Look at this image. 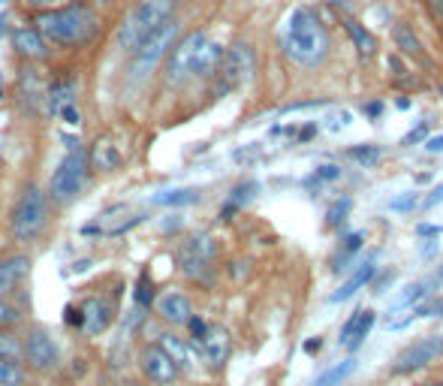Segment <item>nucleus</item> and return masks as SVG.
I'll use <instances>...</instances> for the list:
<instances>
[{
    "label": "nucleus",
    "mask_w": 443,
    "mask_h": 386,
    "mask_svg": "<svg viewBox=\"0 0 443 386\" xmlns=\"http://www.w3.org/2000/svg\"><path fill=\"white\" fill-rule=\"evenodd\" d=\"M259 190V185H256V181H247V185H238L235 190H232V197H230V206H242V202H247V199H251L254 197V193Z\"/></svg>",
    "instance_id": "obj_33"
},
{
    "label": "nucleus",
    "mask_w": 443,
    "mask_h": 386,
    "mask_svg": "<svg viewBox=\"0 0 443 386\" xmlns=\"http://www.w3.org/2000/svg\"><path fill=\"white\" fill-rule=\"evenodd\" d=\"M157 314H160V320L172 323V326H184L193 317V305H190V299L184 296V293L169 290L157 299Z\"/></svg>",
    "instance_id": "obj_15"
},
{
    "label": "nucleus",
    "mask_w": 443,
    "mask_h": 386,
    "mask_svg": "<svg viewBox=\"0 0 443 386\" xmlns=\"http://www.w3.org/2000/svg\"><path fill=\"white\" fill-rule=\"evenodd\" d=\"M437 386H443V383H437Z\"/></svg>",
    "instance_id": "obj_52"
},
{
    "label": "nucleus",
    "mask_w": 443,
    "mask_h": 386,
    "mask_svg": "<svg viewBox=\"0 0 443 386\" xmlns=\"http://www.w3.org/2000/svg\"><path fill=\"white\" fill-rule=\"evenodd\" d=\"M440 278H443V269H440Z\"/></svg>",
    "instance_id": "obj_51"
},
{
    "label": "nucleus",
    "mask_w": 443,
    "mask_h": 386,
    "mask_svg": "<svg viewBox=\"0 0 443 386\" xmlns=\"http://www.w3.org/2000/svg\"><path fill=\"white\" fill-rule=\"evenodd\" d=\"M28 4H30V6H52V9H54V6H61L64 0H28Z\"/></svg>",
    "instance_id": "obj_46"
},
{
    "label": "nucleus",
    "mask_w": 443,
    "mask_h": 386,
    "mask_svg": "<svg viewBox=\"0 0 443 386\" xmlns=\"http://www.w3.org/2000/svg\"><path fill=\"white\" fill-rule=\"evenodd\" d=\"M311 136H314V127H305V130L299 133V139H311Z\"/></svg>",
    "instance_id": "obj_50"
},
{
    "label": "nucleus",
    "mask_w": 443,
    "mask_h": 386,
    "mask_svg": "<svg viewBox=\"0 0 443 386\" xmlns=\"http://www.w3.org/2000/svg\"><path fill=\"white\" fill-rule=\"evenodd\" d=\"M28 259L25 257H13V259H0V299L6 296V293L16 290V283L21 281V275L28 271Z\"/></svg>",
    "instance_id": "obj_20"
},
{
    "label": "nucleus",
    "mask_w": 443,
    "mask_h": 386,
    "mask_svg": "<svg viewBox=\"0 0 443 386\" xmlns=\"http://www.w3.org/2000/svg\"><path fill=\"white\" fill-rule=\"evenodd\" d=\"M371 326H374V311H359V314H353V317H350V320L344 323V329H341V344H344L347 350L359 347L362 341H365V335L371 332Z\"/></svg>",
    "instance_id": "obj_17"
},
{
    "label": "nucleus",
    "mask_w": 443,
    "mask_h": 386,
    "mask_svg": "<svg viewBox=\"0 0 443 386\" xmlns=\"http://www.w3.org/2000/svg\"><path fill=\"white\" fill-rule=\"evenodd\" d=\"M175 37H178V21H175V18H169L160 30H154L151 37L142 40V42L130 52V54H133V61H130V70H127L130 76H127V78H130L133 85L145 82V78L157 70V64H160V61L166 58V52L172 49Z\"/></svg>",
    "instance_id": "obj_5"
},
{
    "label": "nucleus",
    "mask_w": 443,
    "mask_h": 386,
    "mask_svg": "<svg viewBox=\"0 0 443 386\" xmlns=\"http://www.w3.org/2000/svg\"><path fill=\"white\" fill-rule=\"evenodd\" d=\"M329 4L338 6V9H350V4H353V0H329Z\"/></svg>",
    "instance_id": "obj_49"
},
{
    "label": "nucleus",
    "mask_w": 443,
    "mask_h": 386,
    "mask_svg": "<svg viewBox=\"0 0 443 386\" xmlns=\"http://www.w3.org/2000/svg\"><path fill=\"white\" fill-rule=\"evenodd\" d=\"M353 371V359H347V362H341V365H335L332 371H326L320 380H317V386H335V383H341L347 378V374Z\"/></svg>",
    "instance_id": "obj_30"
},
{
    "label": "nucleus",
    "mask_w": 443,
    "mask_h": 386,
    "mask_svg": "<svg viewBox=\"0 0 443 386\" xmlns=\"http://www.w3.org/2000/svg\"><path fill=\"white\" fill-rule=\"evenodd\" d=\"M18 323V311L9 302L0 299V326H16Z\"/></svg>",
    "instance_id": "obj_35"
},
{
    "label": "nucleus",
    "mask_w": 443,
    "mask_h": 386,
    "mask_svg": "<svg viewBox=\"0 0 443 386\" xmlns=\"http://www.w3.org/2000/svg\"><path fill=\"white\" fill-rule=\"evenodd\" d=\"M347 211H350V199H347V197H344V199H338V202H332V206H329V211H326L329 226H338L341 221L347 218Z\"/></svg>",
    "instance_id": "obj_31"
},
{
    "label": "nucleus",
    "mask_w": 443,
    "mask_h": 386,
    "mask_svg": "<svg viewBox=\"0 0 443 386\" xmlns=\"http://www.w3.org/2000/svg\"><path fill=\"white\" fill-rule=\"evenodd\" d=\"M413 206H416V193H407V197L392 199V209H395V211H410Z\"/></svg>",
    "instance_id": "obj_39"
},
{
    "label": "nucleus",
    "mask_w": 443,
    "mask_h": 386,
    "mask_svg": "<svg viewBox=\"0 0 443 386\" xmlns=\"http://www.w3.org/2000/svg\"><path fill=\"white\" fill-rule=\"evenodd\" d=\"M341 172H338V166H332V163H329V166H320V169H317V178H320V181H335Z\"/></svg>",
    "instance_id": "obj_43"
},
{
    "label": "nucleus",
    "mask_w": 443,
    "mask_h": 386,
    "mask_svg": "<svg viewBox=\"0 0 443 386\" xmlns=\"http://www.w3.org/2000/svg\"><path fill=\"white\" fill-rule=\"evenodd\" d=\"M254 52L247 49L244 42H235L232 49H223L220 54V64L218 70H214V94L223 97L230 94V90L242 88L247 78L254 76Z\"/></svg>",
    "instance_id": "obj_7"
},
{
    "label": "nucleus",
    "mask_w": 443,
    "mask_h": 386,
    "mask_svg": "<svg viewBox=\"0 0 443 386\" xmlns=\"http://www.w3.org/2000/svg\"><path fill=\"white\" fill-rule=\"evenodd\" d=\"M371 275H374V266H371V263H362V266L353 271V275H350L344 283H341V290H335L332 296H329V302H344V299H350L356 290H362V287H365V283L371 281Z\"/></svg>",
    "instance_id": "obj_21"
},
{
    "label": "nucleus",
    "mask_w": 443,
    "mask_h": 386,
    "mask_svg": "<svg viewBox=\"0 0 443 386\" xmlns=\"http://www.w3.org/2000/svg\"><path fill=\"white\" fill-rule=\"evenodd\" d=\"M45 221H49V209H45V193L37 185H28L21 190L18 202L13 206L9 214V230H13L16 242H33L42 230Z\"/></svg>",
    "instance_id": "obj_6"
},
{
    "label": "nucleus",
    "mask_w": 443,
    "mask_h": 386,
    "mask_svg": "<svg viewBox=\"0 0 443 386\" xmlns=\"http://www.w3.org/2000/svg\"><path fill=\"white\" fill-rule=\"evenodd\" d=\"M169 18H175L172 0H139L118 25V33H115L118 49L130 54L142 40H148L154 30H160Z\"/></svg>",
    "instance_id": "obj_4"
},
{
    "label": "nucleus",
    "mask_w": 443,
    "mask_h": 386,
    "mask_svg": "<svg viewBox=\"0 0 443 386\" xmlns=\"http://www.w3.org/2000/svg\"><path fill=\"white\" fill-rule=\"evenodd\" d=\"M85 172H88V154L78 148H70L66 157L58 163V169L52 172V181H49V193L54 202H70L78 197V190L85 187Z\"/></svg>",
    "instance_id": "obj_8"
},
{
    "label": "nucleus",
    "mask_w": 443,
    "mask_h": 386,
    "mask_svg": "<svg viewBox=\"0 0 443 386\" xmlns=\"http://www.w3.org/2000/svg\"><path fill=\"white\" fill-rule=\"evenodd\" d=\"M193 347L202 353L208 368H223L226 359H230V353H232V338L223 326H208L206 335L193 341Z\"/></svg>",
    "instance_id": "obj_12"
},
{
    "label": "nucleus",
    "mask_w": 443,
    "mask_h": 386,
    "mask_svg": "<svg viewBox=\"0 0 443 386\" xmlns=\"http://www.w3.org/2000/svg\"><path fill=\"white\" fill-rule=\"evenodd\" d=\"M347 154L353 157L356 163H362V166H371V163L380 160V148H377V145H353Z\"/></svg>",
    "instance_id": "obj_28"
},
{
    "label": "nucleus",
    "mask_w": 443,
    "mask_h": 386,
    "mask_svg": "<svg viewBox=\"0 0 443 386\" xmlns=\"http://www.w3.org/2000/svg\"><path fill=\"white\" fill-rule=\"evenodd\" d=\"M58 115H61V118H64L66 124H70V127H76V124L82 121V115H78L76 103H66V106H61V109H58Z\"/></svg>",
    "instance_id": "obj_36"
},
{
    "label": "nucleus",
    "mask_w": 443,
    "mask_h": 386,
    "mask_svg": "<svg viewBox=\"0 0 443 386\" xmlns=\"http://www.w3.org/2000/svg\"><path fill=\"white\" fill-rule=\"evenodd\" d=\"M223 54V45L214 42L208 33L193 30L184 40L175 42L172 54L166 61V85L169 88H181L193 82V78H208L214 76Z\"/></svg>",
    "instance_id": "obj_1"
},
{
    "label": "nucleus",
    "mask_w": 443,
    "mask_h": 386,
    "mask_svg": "<svg viewBox=\"0 0 443 386\" xmlns=\"http://www.w3.org/2000/svg\"><path fill=\"white\" fill-rule=\"evenodd\" d=\"M425 4H428L431 13H435V16L443 21V0H425Z\"/></svg>",
    "instance_id": "obj_45"
},
{
    "label": "nucleus",
    "mask_w": 443,
    "mask_h": 386,
    "mask_svg": "<svg viewBox=\"0 0 443 386\" xmlns=\"http://www.w3.org/2000/svg\"><path fill=\"white\" fill-rule=\"evenodd\" d=\"M37 30L42 40H49L54 45H85L97 33V16L94 9H88L82 4L49 9V13L37 16Z\"/></svg>",
    "instance_id": "obj_3"
},
{
    "label": "nucleus",
    "mask_w": 443,
    "mask_h": 386,
    "mask_svg": "<svg viewBox=\"0 0 443 386\" xmlns=\"http://www.w3.org/2000/svg\"><path fill=\"white\" fill-rule=\"evenodd\" d=\"M187 326H190V335H193V341L206 335V329H208V323L202 320V317H190V320H187Z\"/></svg>",
    "instance_id": "obj_38"
},
{
    "label": "nucleus",
    "mask_w": 443,
    "mask_h": 386,
    "mask_svg": "<svg viewBox=\"0 0 443 386\" xmlns=\"http://www.w3.org/2000/svg\"><path fill=\"white\" fill-rule=\"evenodd\" d=\"M82 314H85V329L90 335L106 332L109 323H112V305L106 299H88L82 305Z\"/></svg>",
    "instance_id": "obj_18"
},
{
    "label": "nucleus",
    "mask_w": 443,
    "mask_h": 386,
    "mask_svg": "<svg viewBox=\"0 0 443 386\" xmlns=\"http://www.w3.org/2000/svg\"><path fill=\"white\" fill-rule=\"evenodd\" d=\"M425 148H428L431 154H437V151H443V136H435V139H428V142H425Z\"/></svg>",
    "instance_id": "obj_44"
},
{
    "label": "nucleus",
    "mask_w": 443,
    "mask_h": 386,
    "mask_svg": "<svg viewBox=\"0 0 443 386\" xmlns=\"http://www.w3.org/2000/svg\"><path fill=\"white\" fill-rule=\"evenodd\" d=\"M66 323L70 326H78V329H85V314H82V308H66Z\"/></svg>",
    "instance_id": "obj_42"
},
{
    "label": "nucleus",
    "mask_w": 443,
    "mask_h": 386,
    "mask_svg": "<svg viewBox=\"0 0 443 386\" xmlns=\"http://www.w3.org/2000/svg\"><path fill=\"white\" fill-rule=\"evenodd\" d=\"M18 356H21V344L13 335L0 332V359H18Z\"/></svg>",
    "instance_id": "obj_32"
},
{
    "label": "nucleus",
    "mask_w": 443,
    "mask_h": 386,
    "mask_svg": "<svg viewBox=\"0 0 443 386\" xmlns=\"http://www.w3.org/2000/svg\"><path fill=\"white\" fill-rule=\"evenodd\" d=\"M440 202H443V185H437V187L423 199V209H435V206H440Z\"/></svg>",
    "instance_id": "obj_41"
},
{
    "label": "nucleus",
    "mask_w": 443,
    "mask_h": 386,
    "mask_svg": "<svg viewBox=\"0 0 443 386\" xmlns=\"http://www.w3.org/2000/svg\"><path fill=\"white\" fill-rule=\"evenodd\" d=\"M25 383V368L16 359H0V386H21Z\"/></svg>",
    "instance_id": "obj_26"
},
{
    "label": "nucleus",
    "mask_w": 443,
    "mask_h": 386,
    "mask_svg": "<svg viewBox=\"0 0 443 386\" xmlns=\"http://www.w3.org/2000/svg\"><path fill=\"white\" fill-rule=\"evenodd\" d=\"M13 49L28 61H40L49 54V45H45V40L40 37V30H33V28H16L13 30Z\"/></svg>",
    "instance_id": "obj_16"
},
{
    "label": "nucleus",
    "mask_w": 443,
    "mask_h": 386,
    "mask_svg": "<svg viewBox=\"0 0 443 386\" xmlns=\"http://www.w3.org/2000/svg\"><path fill=\"white\" fill-rule=\"evenodd\" d=\"M347 33H350V40H353V45L359 49V54H362V58H371V54L377 52V40H374L371 33H368L365 28L359 25V21H353V18H350V21H347Z\"/></svg>",
    "instance_id": "obj_24"
},
{
    "label": "nucleus",
    "mask_w": 443,
    "mask_h": 386,
    "mask_svg": "<svg viewBox=\"0 0 443 386\" xmlns=\"http://www.w3.org/2000/svg\"><path fill=\"white\" fill-rule=\"evenodd\" d=\"M73 97H76V82H73V78H58V82H52V88H49V109L58 112L61 106L73 103Z\"/></svg>",
    "instance_id": "obj_23"
},
{
    "label": "nucleus",
    "mask_w": 443,
    "mask_h": 386,
    "mask_svg": "<svg viewBox=\"0 0 443 386\" xmlns=\"http://www.w3.org/2000/svg\"><path fill=\"white\" fill-rule=\"evenodd\" d=\"M211 259H214V238L206 233L190 235L178 251V269L190 281H208L211 278Z\"/></svg>",
    "instance_id": "obj_9"
},
{
    "label": "nucleus",
    "mask_w": 443,
    "mask_h": 386,
    "mask_svg": "<svg viewBox=\"0 0 443 386\" xmlns=\"http://www.w3.org/2000/svg\"><path fill=\"white\" fill-rule=\"evenodd\" d=\"M440 353H443V335L423 338V341L410 344V347H407L398 359H395L392 371H395V374H410V371H419V368H425L428 362H435Z\"/></svg>",
    "instance_id": "obj_11"
},
{
    "label": "nucleus",
    "mask_w": 443,
    "mask_h": 386,
    "mask_svg": "<svg viewBox=\"0 0 443 386\" xmlns=\"http://www.w3.org/2000/svg\"><path fill=\"white\" fill-rule=\"evenodd\" d=\"M139 365H142V374H145V378L151 380V383H157V386H169V383H175V378H178L175 362L163 353V347H160V344L145 347L142 353H139Z\"/></svg>",
    "instance_id": "obj_14"
},
{
    "label": "nucleus",
    "mask_w": 443,
    "mask_h": 386,
    "mask_svg": "<svg viewBox=\"0 0 443 386\" xmlns=\"http://www.w3.org/2000/svg\"><path fill=\"white\" fill-rule=\"evenodd\" d=\"M283 54L299 66H317L329 52V33L314 9L295 6L283 25Z\"/></svg>",
    "instance_id": "obj_2"
},
{
    "label": "nucleus",
    "mask_w": 443,
    "mask_h": 386,
    "mask_svg": "<svg viewBox=\"0 0 443 386\" xmlns=\"http://www.w3.org/2000/svg\"><path fill=\"white\" fill-rule=\"evenodd\" d=\"M392 40H395V45H398L404 54H410V58H423V49H419V40H416V33L410 30V25L398 21V25L392 28Z\"/></svg>",
    "instance_id": "obj_22"
},
{
    "label": "nucleus",
    "mask_w": 443,
    "mask_h": 386,
    "mask_svg": "<svg viewBox=\"0 0 443 386\" xmlns=\"http://www.w3.org/2000/svg\"><path fill=\"white\" fill-rule=\"evenodd\" d=\"M425 283L423 281H419V283H410V287H407L404 293H398V299H395L392 305H389V314H395V311H398V308H407V305H413L419 296H425Z\"/></svg>",
    "instance_id": "obj_27"
},
{
    "label": "nucleus",
    "mask_w": 443,
    "mask_h": 386,
    "mask_svg": "<svg viewBox=\"0 0 443 386\" xmlns=\"http://www.w3.org/2000/svg\"><path fill=\"white\" fill-rule=\"evenodd\" d=\"M362 242H365V233H353L347 238V245H344V257H350V254H356L359 247H362Z\"/></svg>",
    "instance_id": "obj_40"
},
{
    "label": "nucleus",
    "mask_w": 443,
    "mask_h": 386,
    "mask_svg": "<svg viewBox=\"0 0 443 386\" xmlns=\"http://www.w3.org/2000/svg\"><path fill=\"white\" fill-rule=\"evenodd\" d=\"M21 353H25L28 365L33 371H54L58 368V344L52 341L49 332H42V329H33V332H28V341L21 344Z\"/></svg>",
    "instance_id": "obj_10"
},
{
    "label": "nucleus",
    "mask_w": 443,
    "mask_h": 386,
    "mask_svg": "<svg viewBox=\"0 0 443 386\" xmlns=\"http://www.w3.org/2000/svg\"><path fill=\"white\" fill-rule=\"evenodd\" d=\"M151 299H154V283H151V275H148V271H142L139 283H136V305H139V308H148V305H151Z\"/></svg>",
    "instance_id": "obj_29"
},
{
    "label": "nucleus",
    "mask_w": 443,
    "mask_h": 386,
    "mask_svg": "<svg viewBox=\"0 0 443 386\" xmlns=\"http://www.w3.org/2000/svg\"><path fill=\"white\" fill-rule=\"evenodd\" d=\"M365 112H368V115H371V118H377V115H380V112H383V106H380V103H368V106H365Z\"/></svg>",
    "instance_id": "obj_48"
},
{
    "label": "nucleus",
    "mask_w": 443,
    "mask_h": 386,
    "mask_svg": "<svg viewBox=\"0 0 443 386\" xmlns=\"http://www.w3.org/2000/svg\"><path fill=\"white\" fill-rule=\"evenodd\" d=\"M419 235H437L440 233V226H428V223H419Z\"/></svg>",
    "instance_id": "obj_47"
},
{
    "label": "nucleus",
    "mask_w": 443,
    "mask_h": 386,
    "mask_svg": "<svg viewBox=\"0 0 443 386\" xmlns=\"http://www.w3.org/2000/svg\"><path fill=\"white\" fill-rule=\"evenodd\" d=\"M350 121H353V115H350V112H335V115H329V121H326V130H329V133H341V130H344Z\"/></svg>",
    "instance_id": "obj_34"
},
{
    "label": "nucleus",
    "mask_w": 443,
    "mask_h": 386,
    "mask_svg": "<svg viewBox=\"0 0 443 386\" xmlns=\"http://www.w3.org/2000/svg\"><path fill=\"white\" fill-rule=\"evenodd\" d=\"M90 166L100 169V172H112V169H118L124 160H127V145L118 133H103L97 136V142L90 145Z\"/></svg>",
    "instance_id": "obj_13"
},
{
    "label": "nucleus",
    "mask_w": 443,
    "mask_h": 386,
    "mask_svg": "<svg viewBox=\"0 0 443 386\" xmlns=\"http://www.w3.org/2000/svg\"><path fill=\"white\" fill-rule=\"evenodd\" d=\"M199 193L196 190H166V193H157L154 202L157 206H190V202H196Z\"/></svg>",
    "instance_id": "obj_25"
},
{
    "label": "nucleus",
    "mask_w": 443,
    "mask_h": 386,
    "mask_svg": "<svg viewBox=\"0 0 443 386\" xmlns=\"http://www.w3.org/2000/svg\"><path fill=\"white\" fill-rule=\"evenodd\" d=\"M160 347H163V353L175 362L178 371H190L193 368V350H190V344L181 341L178 335H160Z\"/></svg>",
    "instance_id": "obj_19"
},
{
    "label": "nucleus",
    "mask_w": 443,
    "mask_h": 386,
    "mask_svg": "<svg viewBox=\"0 0 443 386\" xmlns=\"http://www.w3.org/2000/svg\"><path fill=\"white\" fill-rule=\"evenodd\" d=\"M425 136H428V124L423 121V124H419V127H416V130H410V133H407V136H404V139H401V145H416V142H423V139H425Z\"/></svg>",
    "instance_id": "obj_37"
}]
</instances>
